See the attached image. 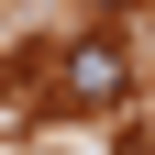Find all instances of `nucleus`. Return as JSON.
Returning <instances> with one entry per match:
<instances>
[{
	"label": "nucleus",
	"mask_w": 155,
	"mask_h": 155,
	"mask_svg": "<svg viewBox=\"0 0 155 155\" xmlns=\"http://www.w3.org/2000/svg\"><path fill=\"white\" fill-rule=\"evenodd\" d=\"M100 11H133V0H100Z\"/></svg>",
	"instance_id": "f03ea898"
},
{
	"label": "nucleus",
	"mask_w": 155,
	"mask_h": 155,
	"mask_svg": "<svg viewBox=\"0 0 155 155\" xmlns=\"http://www.w3.org/2000/svg\"><path fill=\"white\" fill-rule=\"evenodd\" d=\"M55 89H67L78 111H111L122 100V45H111V33H78V45L55 55Z\"/></svg>",
	"instance_id": "f257e3e1"
}]
</instances>
